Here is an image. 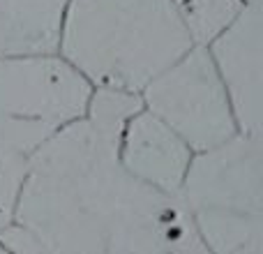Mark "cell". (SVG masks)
<instances>
[{
	"label": "cell",
	"instance_id": "obj_1",
	"mask_svg": "<svg viewBox=\"0 0 263 254\" xmlns=\"http://www.w3.org/2000/svg\"><path fill=\"white\" fill-rule=\"evenodd\" d=\"M132 185L116 143L81 118L26 159L14 224L49 254H102Z\"/></svg>",
	"mask_w": 263,
	"mask_h": 254
},
{
	"label": "cell",
	"instance_id": "obj_2",
	"mask_svg": "<svg viewBox=\"0 0 263 254\" xmlns=\"http://www.w3.org/2000/svg\"><path fill=\"white\" fill-rule=\"evenodd\" d=\"M190 49L171 0H67L58 56L92 88L141 95Z\"/></svg>",
	"mask_w": 263,
	"mask_h": 254
},
{
	"label": "cell",
	"instance_id": "obj_3",
	"mask_svg": "<svg viewBox=\"0 0 263 254\" xmlns=\"http://www.w3.org/2000/svg\"><path fill=\"white\" fill-rule=\"evenodd\" d=\"M92 86L58 53L0 58V143L30 157L86 116Z\"/></svg>",
	"mask_w": 263,
	"mask_h": 254
},
{
	"label": "cell",
	"instance_id": "obj_4",
	"mask_svg": "<svg viewBox=\"0 0 263 254\" xmlns=\"http://www.w3.org/2000/svg\"><path fill=\"white\" fill-rule=\"evenodd\" d=\"M141 102L194 155L240 134L227 90L203 46H192L157 74L141 90Z\"/></svg>",
	"mask_w": 263,
	"mask_h": 254
},
{
	"label": "cell",
	"instance_id": "obj_5",
	"mask_svg": "<svg viewBox=\"0 0 263 254\" xmlns=\"http://www.w3.org/2000/svg\"><path fill=\"white\" fill-rule=\"evenodd\" d=\"M261 139L236 134L192 157L178 192L192 217H263Z\"/></svg>",
	"mask_w": 263,
	"mask_h": 254
},
{
	"label": "cell",
	"instance_id": "obj_6",
	"mask_svg": "<svg viewBox=\"0 0 263 254\" xmlns=\"http://www.w3.org/2000/svg\"><path fill=\"white\" fill-rule=\"evenodd\" d=\"M102 254H210L178 196L134 183Z\"/></svg>",
	"mask_w": 263,
	"mask_h": 254
},
{
	"label": "cell",
	"instance_id": "obj_7",
	"mask_svg": "<svg viewBox=\"0 0 263 254\" xmlns=\"http://www.w3.org/2000/svg\"><path fill=\"white\" fill-rule=\"evenodd\" d=\"M236 116L238 132L263 136V12L247 3L240 16L208 46Z\"/></svg>",
	"mask_w": 263,
	"mask_h": 254
},
{
	"label": "cell",
	"instance_id": "obj_8",
	"mask_svg": "<svg viewBox=\"0 0 263 254\" xmlns=\"http://www.w3.org/2000/svg\"><path fill=\"white\" fill-rule=\"evenodd\" d=\"M116 155L127 178L168 196H178L194 157L176 132L145 109L127 120L116 146Z\"/></svg>",
	"mask_w": 263,
	"mask_h": 254
},
{
	"label": "cell",
	"instance_id": "obj_9",
	"mask_svg": "<svg viewBox=\"0 0 263 254\" xmlns=\"http://www.w3.org/2000/svg\"><path fill=\"white\" fill-rule=\"evenodd\" d=\"M67 0H0V58L58 53Z\"/></svg>",
	"mask_w": 263,
	"mask_h": 254
},
{
	"label": "cell",
	"instance_id": "obj_10",
	"mask_svg": "<svg viewBox=\"0 0 263 254\" xmlns=\"http://www.w3.org/2000/svg\"><path fill=\"white\" fill-rule=\"evenodd\" d=\"M192 46L208 49L245 9V0H171Z\"/></svg>",
	"mask_w": 263,
	"mask_h": 254
},
{
	"label": "cell",
	"instance_id": "obj_11",
	"mask_svg": "<svg viewBox=\"0 0 263 254\" xmlns=\"http://www.w3.org/2000/svg\"><path fill=\"white\" fill-rule=\"evenodd\" d=\"M141 109H143L141 95L125 90H111V88H92L83 118L97 134H102L104 139L114 141L118 146V139L127 120L134 114H139Z\"/></svg>",
	"mask_w": 263,
	"mask_h": 254
},
{
	"label": "cell",
	"instance_id": "obj_12",
	"mask_svg": "<svg viewBox=\"0 0 263 254\" xmlns=\"http://www.w3.org/2000/svg\"><path fill=\"white\" fill-rule=\"evenodd\" d=\"M26 159L28 157L0 143V231H5L14 222L18 190L26 173Z\"/></svg>",
	"mask_w": 263,
	"mask_h": 254
},
{
	"label": "cell",
	"instance_id": "obj_13",
	"mask_svg": "<svg viewBox=\"0 0 263 254\" xmlns=\"http://www.w3.org/2000/svg\"><path fill=\"white\" fill-rule=\"evenodd\" d=\"M0 254H12V252H9V250H7V247H5V245H3V243H0Z\"/></svg>",
	"mask_w": 263,
	"mask_h": 254
},
{
	"label": "cell",
	"instance_id": "obj_14",
	"mask_svg": "<svg viewBox=\"0 0 263 254\" xmlns=\"http://www.w3.org/2000/svg\"><path fill=\"white\" fill-rule=\"evenodd\" d=\"M245 3H261V0H245Z\"/></svg>",
	"mask_w": 263,
	"mask_h": 254
}]
</instances>
